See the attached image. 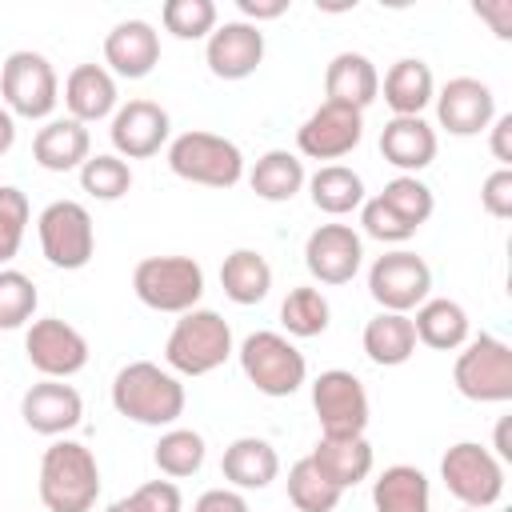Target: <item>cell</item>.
<instances>
[{"label": "cell", "instance_id": "6da1fadb", "mask_svg": "<svg viewBox=\"0 0 512 512\" xmlns=\"http://www.w3.org/2000/svg\"><path fill=\"white\" fill-rule=\"evenodd\" d=\"M184 384L156 360H132L112 376V408L144 428H172L184 416Z\"/></svg>", "mask_w": 512, "mask_h": 512}, {"label": "cell", "instance_id": "7a4b0ae2", "mask_svg": "<svg viewBox=\"0 0 512 512\" xmlns=\"http://www.w3.org/2000/svg\"><path fill=\"white\" fill-rule=\"evenodd\" d=\"M36 492L44 512H92L100 500V464L80 440H52L40 456Z\"/></svg>", "mask_w": 512, "mask_h": 512}, {"label": "cell", "instance_id": "3957f363", "mask_svg": "<svg viewBox=\"0 0 512 512\" xmlns=\"http://www.w3.org/2000/svg\"><path fill=\"white\" fill-rule=\"evenodd\" d=\"M236 352L232 328L212 308H192L176 316L168 340H164V368L176 376H208Z\"/></svg>", "mask_w": 512, "mask_h": 512}, {"label": "cell", "instance_id": "277c9868", "mask_svg": "<svg viewBox=\"0 0 512 512\" xmlns=\"http://www.w3.org/2000/svg\"><path fill=\"white\" fill-rule=\"evenodd\" d=\"M168 168L172 176L204 188H236L244 180V152L236 140L204 128H188L168 140Z\"/></svg>", "mask_w": 512, "mask_h": 512}, {"label": "cell", "instance_id": "5b68a950", "mask_svg": "<svg viewBox=\"0 0 512 512\" xmlns=\"http://www.w3.org/2000/svg\"><path fill=\"white\" fill-rule=\"evenodd\" d=\"M236 360H240V372L248 376V384L260 396H272V400H284V396L300 392V384L308 380L304 352L284 332H272V328L248 332L236 348Z\"/></svg>", "mask_w": 512, "mask_h": 512}, {"label": "cell", "instance_id": "8992f818", "mask_svg": "<svg viewBox=\"0 0 512 512\" xmlns=\"http://www.w3.org/2000/svg\"><path fill=\"white\" fill-rule=\"evenodd\" d=\"M132 292L152 312L184 316V312L200 308L204 268L192 256H144L132 268Z\"/></svg>", "mask_w": 512, "mask_h": 512}, {"label": "cell", "instance_id": "52a82bcc", "mask_svg": "<svg viewBox=\"0 0 512 512\" xmlns=\"http://www.w3.org/2000/svg\"><path fill=\"white\" fill-rule=\"evenodd\" d=\"M452 384L472 404H508L512 400V348L492 336H468L452 364Z\"/></svg>", "mask_w": 512, "mask_h": 512}, {"label": "cell", "instance_id": "ba28073f", "mask_svg": "<svg viewBox=\"0 0 512 512\" xmlns=\"http://www.w3.org/2000/svg\"><path fill=\"white\" fill-rule=\"evenodd\" d=\"M0 96L4 108L20 120H52L60 104V80L44 52L16 48L0 64Z\"/></svg>", "mask_w": 512, "mask_h": 512}, {"label": "cell", "instance_id": "9c48e42d", "mask_svg": "<svg viewBox=\"0 0 512 512\" xmlns=\"http://www.w3.org/2000/svg\"><path fill=\"white\" fill-rule=\"evenodd\" d=\"M440 480L460 500V508L472 512H484L504 496V464L492 456L488 444L476 440H460L440 456Z\"/></svg>", "mask_w": 512, "mask_h": 512}, {"label": "cell", "instance_id": "30bf717a", "mask_svg": "<svg viewBox=\"0 0 512 512\" xmlns=\"http://www.w3.org/2000/svg\"><path fill=\"white\" fill-rule=\"evenodd\" d=\"M36 236H40L44 260L60 272L88 268V260L96 252V224L80 200H52L36 216Z\"/></svg>", "mask_w": 512, "mask_h": 512}, {"label": "cell", "instance_id": "8fae6325", "mask_svg": "<svg viewBox=\"0 0 512 512\" xmlns=\"http://www.w3.org/2000/svg\"><path fill=\"white\" fill-rule=\"evenodd\" d=\"M368 296L380 304V312H404L412 316L432 296V268L424 256L408 248H392L372 260L368 268Z\"/></svg>", "mask_w": 512, "mask_h": 512}, {"label": "cell", "instance_id": "7c38bea8", "mask_svg": "<svg viewBox=\"0 0 512 512\" xmlns=\"http://www.w3.org/2000/svg\"><path fill=\"white\" fill-rule=\"evenodd\" d=\"M312 412L320 420V436H364L368 432V388L348 368H328L312 380Z\"/></svg>", "mask_w": 512, "mask_h": 512}, {"label": "cell", "instance_id": "4fadbf2b", "mask_svg": "<svg viewBox=\"0 0 512 512\" xmlns=\"http://www.w3.org/2000/svg\"><path fill=\"white\" fill-rule=\"evenodd\" d=\"M24 356L44 380H72L88 368V340L60 316H40L24 328Z\"/></svg>", "mask_w": 512, "mask_h": 512}, {"label": "cell", "instance_id": "5bb4252c", "mask_svg": "<svg viewBox=\"0 0 512 512\" xmlns=\"http://www.w3.org/2000/svg\"><path fill=\"white\" fill-rule=\"evenodd\" d=\"M360 140H364V112H356L348 104L324 100L296 128V156H308V160H344Z\"/></svg>", "mask_w": 512, "mask_h": 512}, {"label": "cell", "instance_id": "9a60e30c", "mask_svg": "<svg viewBox=\"0 0 512 512\" xmlns=\"http://www.w3.org/2000/svg\"><path fill=\"white\" fill-rule=\"evenodd\" d=\"M364 264V236L352 224H320L304 240V268L316 284L340 288L356 280Z\"/></svg>", "mask_w": 512, "mask_h": 512}, {"label": "cell", "instance_id": "2e32d148", "mask_svg": "<svg viewBox=\"0 0 512 512\" xmlns=\"http://www.w3.org/2000/svg\"><path fill=\"white\" fill-rule=\"evenodd\" d=\"M108 136H112V152L120 160H148L160 148H168L172 116L156 100H128L112 112Z\"/></svg>", "mask_w": 512, "mask_h": 512}, {"label": "cell", "instance_id": "e0dca14e", "mask_svg": "<svg viewBox=\"0 0 512 512\" xmlns=\"http://www.w3.org/2000/svg\"><path fill=\"white\" fill-rule=\"evenodd\" d=\"M432 104H436V124L448 136H480L496 120V96L476 76H452L444 88H436Z\"/></svg>", "mask_w": 512, "mask_h": 512}, {"label": "cell", "instance_id": "ac0fdd59", "mask_svg": "<svg viewBox=\"0 0 512 512\" xmlns=\"http://www.w3.org/2000/svg\"><path fill=\"white\" fill-rule=\"evenodd\" d=\"M204 64L216 80H248L264 64V32L248 20H224L204 40Z\"/></svg>", "mask_w": 512, "mask_h": 512}, {"label": "cell", "instance_id": "d6986e66", "mask_svg": "<svg viewBox=\"0 0 512 512\" xmlns=\"http://www.w3.org/2000/svg\"><path fill=\"white\" fill-rule=\"evenodd\" d=\"M20 416L36 436H68L84 420V396L68 380H40L20 396Z\"/></svg>", "mask_w": 512, "mask_h": 512}, {"label": "cell", "instance_id": "ffe728a7", "mask_svg": "<svg viewBox=\"0 0 512 512\" xmlns=\"http://www.w3.org/2000/svg\"><path fill=\"white\" fill-rule=\"evenodd\" d=\"M160 64V32L132 16L112 24V32L104 36V68L120 80H144L152 68Z\"/></svg>", "mask_w": 512, "mask_h": 512}, {"label": "cell", "instance_id": "44dd1931", "mask_svg": "<svg viewBox=\"0 0 512 512\" xmlns=\"http://www.w3.org/2000/svg\"><path fill=\"white\" fill-rule=\"evenodd\" d=\"M436 128L424 116H392L380 128V156L392 164L400 176H416L436 160Z\"/></svg>", "mask_w": 512, "mask_h": 512}, {"label": "cell", "instance_id": "7402d4cb", "mask_svg": "<svg viewBox=\"0 0 512 512\" xmlns=\"http://www.w3.org/2000/svg\"><path fill=\"white\" fill-rule=\"evenodd\" d=\"M64 108L72 120H80L84 128L88 124H100V120H112V112L120 108V92H116V76L104 68V64H76L64 80Z\"/></svg>", "mask_w": 512, "mask_h": 512}, {"label": "cell", "instance_id": "603a6c76", "mask_svg": "<svg viewBox=\"0 0 512 512\" xmlns=\"http://www.w3.org/2000/svg\"><path fill=\"white\" fill-rule=\"evenodd\" d=\"M92 156V132L72 116H52L32 136V160L44 172H80Z\"/></svg>", "mask_w": 512, "mask_h": 512}, {"label": "cell", "instance_id": "cb8c5ba5", "mask_svg": "<svg viewBox=\"0 0 512 512\" xmlns=\"http://www.w3.org/2000/svg\"><path fill=\"white\" fill-rule=\"evenodd\" d=\"M220 476L236 492H260L280 476V456L264 436H236L220 456Z\"/></svg>", "mask_w": 512, "mask_h": 512}, {"label": "cell", "instance_id": "d4e9b609", "mask_svg": "<svg viewBox=\"0 0 512 512\" xmlns=\"http://www.w3.org/2000/svg\"><path fill=\"white\" fill-rule=\"evenodd\" d=\"M324 100L348 104L364 112L372 100H380V72L364 52H336L324 68Z\"/></svg>", "mask_w": 512, "mask_h": 512}, {"label": "cell", "instance_id": "484cf974", "mask_svg": "<svg viewBox=\"0 0 512 512\" xmlns=\"http://www.w3.org/2000/svg\"><path fill=\"white\" fill-rule=\"evenodd\" d=\"M308 460H312L340 492H348V488H356L360 480H368V476H372V464H376L368 436H320L316 448L308 452Z\"/></svg>", "mask_w": 512, "mask_h": 512}, {"label": "cell", "instance_id": "4316f807", "mask_svg": "<svg viewBox=\"0 0 512 512\" xmlns=\"http://www.w3.org/2000/svg\"><path fill=\"white\" fill-rule=\"evenodd\" d=\"M380 96L392 108V116H424V108L436 96V76L428 68V60L420 56H400L384 80H380Z\"/></svg>", "mask_w": 512, "mask_h": 512}, {"label": "cell", "instance_id": "83f0119b", "mask_svg": "<svg viewBox=\"0 0 512 512\" xmlns=\"http://www.w3.org/2000/svg\"><path fill=\"white\" fill-rule=\"evenodd\" d=\"M412 328H416V344L436 348V352H456L472 336V320H468L464 304L460 300H448V296H428L416 308Z\"/></svg>", "mask_w": 512, "mask_h": 512}, {"label": "cell", "instance_id": "f1b7e54d", "mask_svg": "<svg viewBox=\"0 0 512 512\" xmlns=\"http://www.w3.org/2000/svg\"><path fill=\"white\" fill-rule=\"evenodd\" d=\"M360 348L372 364L380 368H400L416 356V328H412V316L404 312H376L364 332H360Z\"/></svg>", "mask_w": 512, "mask_h": 512}, {"label": "cell", "instance_id": "f546056e", "mask_svg": "<svg viewBox=\"0 0 512 512\" xmlns=\"http://www.w3.org/2000/svg\"><path fill=\"white\" fill-rule=\"evenodd\" d=\"M376 512H432V484L416 464H388L372 480Z\"/></svg>", "mask_w": 512, "mask_h": 512}, {"label": "cell", "instance_id": "4dcf8cb0", "mask_svg": "<svg viewBox=\"0 0 512 512\" xmlns=\"http://www.w3.org/2000/svg\"><path fill=\"white\" fill-rule=\"evenodd\" d=\"M308 184V172H304V160L288 148H268L252 168H248V188L268 200V204H288L300 188Z\"/></svg>", "mask_w": 512, "mask_h": 512}, {"label": "cell", "instance_id": "1f68e13d", "mask_svg": "<svg viewBox=\"0 0 512 512\" xmlns=\"http://www.w3.org/2000/svg\"><path fill=\"white\" fill-rule=\"evenodd\" d=\"M220 288L232 304L252 308L272 292V264L256 248H232L220 264Z\"/></svg>", "mask_w": 512, "mask_h": 512}, {"label": "cell", "instance_id": "d6a6232c", "mask_svg": "<svg viewBox=\"0 0 512 512\" xmlns=\"http://www.w3.org/2000/svg\"><path fill=\"white\" fill-rule=\"evenodd\" d=\"M308 196L324 216H348L368 200L360 172L348 164H320L308 176Z\"/></svg>", "mask_w": 512, "mask_h": 512}, {"label": "cell", "instance_id": "836d02e7", "mask_svg": "<svg viewBox=\"0 0 512 512\" xmlns=\"http://www.w3.org/2000/svg\"><path fill=\"white\" fill-rule=\"evenodd\" d=\"M204 456H208L204 436L196 428H180V424L164 428L160 440H156V448H152V460H156L160 476H168V480L196 476L204 468Z\"/></svg>", "mask_w": 512, "mask_h": 512}, {"label": "cell", "instance_id": "e575fe53", "mask_svg": "<svg viewBox=\"0 0 512 512\" xmlns=\"http://www.w3.org/2000/svg\"><path fill=\"white\" fill-rule=\"evenodd\" d=\"M280 324L288 332V340H312V336H324L328 324H332V304L320 288L312 284H300L284 296L280 304Z\"/></svg>", "mask_w": 512, "mask_h": 512}, {"label": "cell", "instance_id": "d590c367", "mask_svg": "<svg viewBox=\"0 0 512 512\" xmlns=\"http://www.w3.org/2000/svg\"><path fill=\"white\" fill-rule=\"evenodd\" d=\"M288 504L296 508V512H332L336 504H340V488L308 460V456H300L292 468H288Z\"/></svg>", "mask_w": 512, "mask_h": 512}, {"label": "cell", "instance_id": "8d00e7d4", "mask_svg": "<svg viewBox=\"0 0 512 512\" xmlns=\"http://www.w3.org/2000/svg\"><path fill=\"white\" fill-rule=\"evenodd\" d=\"M80 188H84L92 200L112 204V200L128 196V188H132V168H128V160H120L116 152H96V156H88L84 168H80Z\"/></svg>", "mask_w": 512, "mask_h": 512}, {"label": "cell", "instance_id": "74e56055", "mask_svg": "<svg viewBox=\"0 0 512 512\" xmlns=\"http://www.w3.org/2000/svg\"><path fill=\"white\" fill-rule=\"evenodd\" d=\"M36 308H40V292L32 276H24L20 268H0V328L4 332L28 328L36 320Z\"/></svg>", "mask_w": 512, "mask_h": 512}, {"label": "cell", "instance_id": "f35d334b", "mask_svg": "<svg viewBox=\"0 0 512 512\" xmlns=\"http://www.w3.org/2000/svg\"><path fill=\"white\" fill-rule=\"evenodd\" d=\"M412 232L420 228V224H428V216L436 212V196H432V188L420 180V176H392L388 184H384V192H376Z\"/></svg>", "mask_w": 512, "mask_h": 512}, {"label": "cell", "instance_id": "ab89813d", "mask_svg": "<svg viewBox=\"0 0 512 512\" xmlns=\"http://www.w3.org/2000/svg\"><path fill=\"white\" fill-rule=\"evenodd\" d=\"M160 24L176 40H208L212 28L220 24V12L212 0H164Z\"/></svg>", "mask_w": 512, "mask_h": 512}, {"label": "cell", "instance_id": "60d3db41", "mask_svg": "<svg viewBox=\"0 0 512 512\" xmlns=\"http://www.w3.org/2000/svg\"><path fill=\"white\" fill-rule=\"evenodd\" d=\"M28 220H32L28 196L16 184H0V264H8L20 252Z\"/></svg>", "mask_w": 512, "mask_h": 512}, {"label": "cell", "instance_id": "b9f144b4", "mask_svg": "<svg viewBox=\"0 0 512 512\" xmlns=\"http://www.w3.org/2000/svg\"><path fill=\"white\" fill-rule=\"evenodd\" d=\"M104 512H184V496L176 480H148L136 492L112 500Z\"/></svg>", "mask_w": 512, "mask_h": 512}, {"label": "cell", "instance_id": "7bdbcfd3", "mask_svg": "<svg viewBox=\"0 0 512 512\" xmlns=\"http://www.w3.org/2000/svg\"><path fill=\"white\" fill-rule=\"evenodd\" d=\"M360 228H364V236H372V240H380V244H404V240L416 236L380 196H368V200L360 204Z\"/></svg>", "mask_w": 512, "mask_h": 512}, {"label": "cell", "instance_id": "ee69618b", "mask_svg": "<svg viewBox=\"0 0 512 512\" xmlns=\"http://www.w3.org/2000/svg\"><path fill=\"white\" fill-rule=\"evenodd\" d=\"M480 208L492 220H508L512 216V168H496L484 176L480 184Z\"/></svg>", "mask_w": 512, "mask_h": 512}, {"label": "cell", "instance_id": "f6af8a7d", "mask_svg": "<svg viewBox=\"0 0 512 512\" xmlns=\"http://www.w3.org/2000/svg\"><path fill=\"white\" fill-rule=\"evenodd\" d=\"M192 512H252V508L236 488H208L196 496Z\"/></svg>", "mask_w": 512, "mask_h": 512}, {"label": "cell", "instance_id": "bcb514c9", "mask_svg": "<svg viewBox=\"0 0 512 512\" xmlns=\"http://www.w3.org/2000/svg\"><path fill=\"white\" fill-rule=\"evenodd\" d=\"M488 148L500 168H512V112H496V120L488 124Z\"/></svg>", "mask_w": 512, "mask_h": 512}, {"label": "cell", "instance_id": "7dc6e473", "mask_svg": "<svg viewBox=\"0 0 512 512\" xmlns=\"http://www.w3.org/2000/svg\"><path fill=\"white\" fill-rule=\"evenodd\" d=\"M476 16L488 20L500 40L512 36V0H480V4H476Z\"/></svg>", "mask_w": 512, "mask_h": 512}, {"label": "cell", "instance_id": "c3c4849f", "mask_svg": "<svg viewBox=\"0 0 512 512\" xmlns=\"http://www.w3.org/2000/svg\"><path fill=\"white\" fill-rule=\"evenodd\" d=\"M236 8H240V16L248 20V24H264V20H280L284 12H288V0H236Z\"/></svg>", "mask_w": 512, "mask_h": 512}, {"label": "cell", "instance_id": "681fc988", "mask_svg": "<svg viewBox=\"0 0 512 512\" xmlns=\"http://www.w3.org/2000/svg\"><path fill=\"white\" fill-rule=\"evenodd\" d=\"M508 428H512V420H508V416H500V420H496V432H492V456H496L500 464H508V460H512V440H508Z\"/></svg>", "mask_w": 512, "mask_h": 512}, {"label": "cell", "instance_id": "f907efd6", "mask_svg": "<svg viewBox=\"0 0 512 512\" xmlns=\"http://www.w3.org/2000/svg\"><path fill=\"white\" fill-rule=\"evenodd\" d=\"M12 144H16V116L0 104V156H8Z\"/></svg>", "mask_w": 512, "mask_h": 512}, {"label": "cell", "instance_id": "816d5d0a", "mask_svg": "<svg viewBox=\"0 0 512 512\" xmlns=\"http://www.w3.org/2000/svg\"><path fill=\"white\" fill-rule=\"evenodd\" d=\"M460 512H472V508H460Z\"/></svg>", "mask_w": 512, "mask_h": 512}]
</instances>
